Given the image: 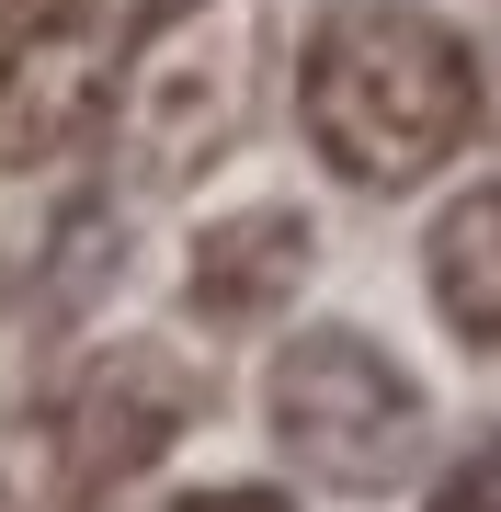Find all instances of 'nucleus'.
<instances>
[{"label":"nucleus","mask_w":501,"mask_h":512,"mask_svg":"<svg viewBox=\"0 0 501 512\" xmlns=\"http://www.w3.org/2000/svg\"><path fill=\"white\" fill-rule=\"evenodd\" d=\"M422 285H433V308H445V330L467 353H501V183L456 194L445 217H433Z\"/></svg>","instance_id":"423d86ee"},{"label":"nucleus","mask_w":501,"mask_h":512,"mask_svg":"<svg viewBox=\"0 0 501 512\" xmlns=\"http://www.w3.org/2000/svg\"><path fill=\"white\" fill-rule=\"evenodd\" d=\"M308 148L365 194H410L479 137V57L422 0H342L297 69Z\"/></svg>","instance_id":"f257e3e1"},{"label":"nucleus","mask_w":501,"mask_h":512,"mask_svg":"<svg viewBox=\"0 0 501 512\" xmlns=\"http://www.w3.org/2000/svg\"><path fill=\"white\" fill-rule=\"evenodd\" d=\"M217 0H126V46H160V35H183V23H205Z\"/></svg>","instance_id":"6e6552de"},{"label":"nucleus","mask_w":501,"mask_h":512,"mask_svg":"<svg viewBox=\"0 0 501 512\" xmlns=\"http://www.w3.org/2000/svg\"><path fill=\"white\" fill-rule=\"evenodd\" d=\"M103 114H114V46L80 12H57V23H35V35L0 46V160L12 171L92 148Z\"/></svg>","instance_id":"20e7f679"},{"label":"nucleus","mask_w":501,"mask_h":512,"mask_svg":"<svg viewBox=\"0 0 501 512\" xmlns=\"http://www.w3.org/2000/svg\"><path fill=\"white\" fill-rule=\"evenodd\" d=\"M319 274V228L297 205H251L194 239V319L205 330H262L297 308V285Z\"/></svg>","instance_id":"39448f33"},{"label":"nucleus","mask_w":501,"mask_h":512,"mask_svg":"<svg viewBox=\"0 0 501 512\" xmlns=\"http://www.w3.org/2000/svg\"><path fill=\"white\" fill-rule=\"evenodd\" d=\"M183 512H297V501H274V490H205V501H183Z\"/></svg>","instance_id":"1a4fd4ad"},{"label":"nucleus","mask_w":501,"mask_h":512,"mask_svg":"<svg viewBox=\"0 0 501 512\" xmlns=\"http://www.w3.org/2000/svg\"><path fill=\"white\" fill-rule=\"evenodd\" d=\"M194 421H205V365L183 342H114L103 365L80 376V399H69V490L80 501L126 490V478L160 467Z\"/></svg>","instance_id":"7ed1b4c3"},{"label":"nucleus","mask_w":501,"mask_h":512,"mask_svg":"<svg viewBox=\"0 0 501 512\" xmlns=\"http://www.w3.org/2000/svg\"><path fill=\"white\" fill-rule=\"evenodd\" d=\"M422 512H501V433L479 444V456H456L445 478H433V501Z\"/></svg>","instance_id":"0eeeda50"},{"label":"nucleus","mask_w":501,"mask_h":512,"mask_svg":"<svg viewBox=\"0 0 501 512\" xmlns=\"http://www.w3.org/2000/svg\"><path fill=\"white\" fill-rule=\"evenodd\" d=\"M262 421H274V444L297 456V478L353 490V501L410 490V467L433 456V399H422V376H410L388 342L342 330V319L297 330V342L262 365Z\"/></svg>","instance_id":"f03ea898"}]
</instances>
